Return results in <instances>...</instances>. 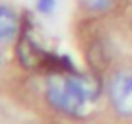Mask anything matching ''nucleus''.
Listing matches in <instances>:
<instances>
[{
  "mask_svg": "<svg viewBox=\"0 0 132 124\" xmlns=\"http://www.w3.org/2000/svg\"><path fill=\"white\" fill-rule=\"evenodd\" d=\"M99 95V83L91 76L54 74L47 83V99L51 107L70 116H84Z\"/></svg>",
  "mask_w": 132,
  "mask_h": 124,
  "instance_id": "obj_1",
  "label": "nucleus"
},
{
  "mask_svg": "<svg viewBox=\"0 0 132 124\" xmlns=\"http://www.w3.org/2000/svg\"><path fill=\"white\" fill-rule=\"evenodd\" d=\"M111 105L119 114L132 116V70L124 68L111 76L107 87Z\"/></svg>",
  "mask_w": 132,
  "mask_h": 124,
  "instance_id": "obj_2",
  "label": "nucleus"
},
{
  "mask_svg": "<svg viewBox=\"0 0 132 124\" xmlns=\"http://www.w3.org/2000/svg\"><path fill=\"white\" fill-rule=\"evenodd\" d=\"M18 16L10 6H0V43H10L18 35Z\"/></svg>",
  "mask_w": 132,
  "mask_h": 124,
  "instance_id": "obj_3",
  "label": "nucleus"
},
{
  "mask_svg": "<svg viewBox=\"0 0 132 124\" xmlns=\"http://www.w3.org/2000/svg\"><path fill=\"white\" fill-rule=\"evenodd\" d=\"M115 0H80V4L89 12H105L113 6Z\"/></svg>",
  "mask_w": 132,
  "mask_h": 124,
  "instance_id": "obj_4",
  "label": "nucleus"
},
{
  "mask_svg": "<svg viewBox=\"0 0 132 124\" xmlns=\"http://www.w3.org/2000/svg\"><path fill=\"white\" fill-rule=\"evenodd\" d=\"M56 6V0H37V10L43 14H51Z\"/></svg>",
  "mask_w": 132,
  "mask_h": 124,
  "instance_id": "obj_5",
  "label": "nucleus"
}]
</instances>
